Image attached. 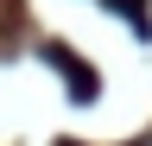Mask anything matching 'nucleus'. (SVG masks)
<instances>
[{
    "instance_id": "f257e3e1",
    "label": "nucleus",
    "mask_w": 152,
    "mask_h": 146,
    "mask_svg": "<svg viewBox=\"0 0 152 146\" xmlns=\"http://www.w3.org/2000/svg\"><path fill=\"white\" fill-rule=\"evenodd\" d=\"M45 64H51L57 76L70 83V102H95V89H102V76H95V70H83V64H76L70 51H64V45H45Z\"/></svg>"
}]
</instances>
